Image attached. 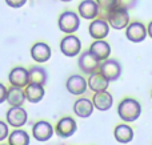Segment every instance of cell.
Returning a JSON list of instances; mask_svg holds the SVG:
<instances>
[{
  "mask_svg": "<svg viewBox=\"0 0 152 145\" xmlns=\"http://www.w3.org/2000/svg\"><path fill=\"white\" fill-rule=\"evenodd\" d=\"M118 113L123 121H135L139 119L140 113H142V107L134 99H126L123 100L118 107Z\"/></svg>",
  "mask_w": 152,
  "mask_h": 145,
  "instance_id": "6da1fadb",
  "label": "cell"
},
{
  "mask_svg": "<svg viewBox=\"0 0 152 145\" xmlns=\"http://www.w3.org/2000/svg\"><path fill=\"white\" fill-rule=\"evenodd\" d=\"M79 25H80V19L71 11L61 13V16L59 17V28L64 33H74L79 29Z\"/></svg>",
  "mask_w": 152,
  "mask_h": 145,
  "instance_id": "7a4b0ae2",
  "label": "cell"
},
{
  "mask_svg": "<svg viewBox=\"0 0 152 145\" xmlns=\"http://www.w3.org/2000/svg\"><path fill=\"white\" fill-rule=\"evenodd\" d=\"M79 68L84 72V73L92 75L96 72V69H100V60L91 53V51L83 52V55L79 57Z\"/></svg>",
  "mask_w": 152,
  "mask_h": 145,
  "instance_id": "3957f363",
  "label": "cell"
},
{
  "mask_svg": "<svg viewBox=\"0 0 152 145\" xmlns=\"http://www.w3.org/2000/svg\"><path fill=\"white\" fill-rule=\"evenodd\" d=\"M129 16L127 13V9H121V8H113L108 12V23L112 28L115 29H123L128 27Z\"/></svg>",
  "mask_w": 152,
  "mask_h": 145,
  "instance_id": "277c9868",
  "label": "cell"
},
{
  "mask_svg": "<svg viewBox=\"0 0 152 145\" xmlns=\"http://www.w3.org/2000/svg\"><path fill=\"white\" fill-rule=\"evenodd\" d=\"M100 72L110 81H115L121 75V65L119 64V61L113 60V59H107L100 64Z\"/></svg>",
  "mask_w": 152,
  "mask_h": 145,
  "instance_id": "5b68a950",
  "label": "cell"
},
{
  "mask_svg": "<svg viewBox=\"0 0 152 145\" xmlns=\"http://www.w3.org/2000/svg\"><path fill=\"white\" fill-rule=\"evenodd\" d=\"M81 49V43L76 36H66L60 43V51L63 55L74 57Z\"/></svg>",
  "mask_w": 152,
  "mask_h": 145,
  "instance_id": "8992f818",
  "label": "cell"
},
{
  "mask_svg": "<svg viewBox=\"0 0 152 145\" xmlns=\"http://www.w3.org/2000/svg\"><path fill=\"white\" fill-rule=\"evenodd\" d=\"M27 112L24 111L21 107H11L7 112V121L10 125L15 128H20L23 127L27 123Z\"/></svg>",
  "mask_w": 152,
  "mask_h": 145,
  "instance_id": "52a82bcc",
  "label": "cell"
},
{
  "mask_svg": "<svg viewBox=\"0 0 152 145\" xmlns=\"http://www.w3.org/2000/svg\"><path fill=\"white\" fill-rule=\"evenodd\" d=\"M53 135V128L50 123L47 121H37L32 127V136L36 138L37 141H48Z\"/></svg>",
  "mask_w": 152,
  "mask_h": 145,
  "instance_id": "ba28073f",
  "label": "cell"
},
{
  "mask_svg": "<svg viewBox=\"0 0 152 145\" xmlns=\"http://www.w3.org/2000/svg\"><path fill=\"white\" fill-rule=\"evenodd\" d=\"M8 80H10V83H11V85H12V87H18V88L27 87V85L29 84L28 71H27L26 68H21V67L13 68L12 71L10 72Z\"/></svg>",
  "mask_w": 152,
  "mask_h": 145,
  "instance_id": "9c48e42d",
  "label": "cell"
},
{
  "mask_svg": "<svg viewBox=\"0 0 152 145\" xmlns=\"http://www.w3.org/2000/svg\"><path fill=\"white\" fill-rule=\"evenodd\" d=\"M77 125L72 117H63L56 125V132L61 138H68L76 132Z\"/></svg>",
  "mask_w": 152,
  "mask_h": 145,
  "instance_id": "30bf717a",
  "label": "cell"
},
{
  "mask_svg": "<svg viewBox=\"0 0 152 145\" xmlns=\"http://www.w3.org/2000/svg\"><path fill=\"white\" fill-rule=\"evenodd\" d=\"M147 29L143 25L142 23H132L127 27V31H126V36L129 41H134V43H140L145 39L147 36Z\"/></svg>",
  "mask_w": 152,
  "mask_h": 145,
  "instance_id": "8fae6325",
  "label": "cell"
},
{
  "mask_svg": "<svg viewBox=\"0 0 152 145\" xmlns=\"http://www.w3.org/2000/svg\"><path fill=\"white\" fill-rule=\"evenodd\" d=\"M66 87L68 89V92L72 93V95H83L87 91V81L80 75H74L67 80Z\"/></svg>",
  "mask_w": 152,
  "mask_h": 145,
  "instance_id": "7c38bea8",
  "label": "cell"
},
{
  "mask_svg": "<svg viewBox=\"0 0 152 145\" xmlns=\"http://www.w3.org/2000/svg\"><path fill=\"white\" fill-rule=\"evenodd\" d=\"M92 103H94L95 108L97 111H102V112H105L112 107V95L107 91H103V92H96L94 95V99H92Z\"/></svg>",
  "mask_w": 152,
  "mask_h": 145,
  "instance_id": "4fadbf2b",
  "label": "cell"
},
{
  "mask_svg": "<svg viewBox=\"0 0 152 145\" xmlns=\"http://www.w3.org/2000/svg\"><path fill=\"white\" fill-rule=\"evenodd\" d=\"M110 32V25L105 20L97 19L89 24V35L96 40H103Z\"/></svg>",
  "mask_w": 152,
  "mask_h": 145,
  "instance_id": "5bb4252c",
  "label": "cell"
},
{
  "mask_svg": "<svg viewBox=\"0 0 152 145\" xmlns=\"http://www.w3.org/2000/svg\"><path fill=\"white\" fill-rule=\"evenodd\" d=\"M108 84H110V80L102 73V72H95L89 76L88 79V87L89 89H92V92H103V91H107Z\"/></svg>",
  "mask_w": 152,
  "mask_h": 145,
  "instance_id": "9a60e30c",
  "label": "cell"
},
{
  "mask_svg": "<svg viewBox=\"0 0 152 145\" xmlns=\"http://www.w3.org/2000/svg\"><path fill=\"white\" fill-rule=\"evenodd\" d=\"M31 56L37 63H45L51 57V48L45 43H36L31 48Z\"/></svg>",
  "mask_w": 152,
  "mask_h": 145,
  "instance_id": "2e32d148",
  "label": "cell"
},
{
  "mask_svg": "<svg viewBox=\"0 0 152 145\" xmlns=\"http://www.w3.org/2000/svg\"><path fill=\"white\" fill-rule=\"evenodd\" d=\"M94 107L95 105H94V103H92V100H88V99H79L74 104V112L77 117L87 119V117H89L92 115Z\"/></svg>",
  "mask_w": 152,
  "mask_h": 145,
  "instance_id": "e0dca14e",
  "label": "cell"
},
{
  "mask_svg": "<svg viewBox=\"0 0 152 145\" xmlns=\"http://www.w3.org/2000/svg\"><path fill=\"white\" fill-rule=\"evenodd\" d=\"M79 13L84 19H88V20L95 19L99 15V4H97V1H94V0H84L79 5Z\"/></svg>",
  "mask_w": 152,
  "mask_h": 145,
  "instance_id": "ac0fdd59",
  "label": "cell"
},
{
  "mask_svg": "<svg viewBox=\"0 0 152 145\" xmlns=\"http://www.w3.org/2000/svg\"><path fill=\"white\" fill-rule=\"evenodd\" d=\"M89 51H91V53H94L100 61H104V60H107L108 56H110L111 47L104 40H96L95 43H92Z\"/></svg>",
  "mask_w": 152,
  "mask_h": 145,
  "instance_id": "d6986e66",
  "label": "cell"
},
{
  "mask_svg": "<svg viewBox=\"0 0 152 145\" xmlns=\"http://www.w3.org/2000/svg\"><path fill=\"white\" fill-rule=\"evenodd\" d=\"M26 97L29 103H39L43 97H44V88L40 84H31L29 83L26 88Z\"/></svg>",
  "mask_w": 152,
  "mask_h": 145,
  "instance_id": "ffe728a7",
  "label": "cell"
},
{
  "mask_svg": "<svg viewBox=\"0 0 152 145\" xmlns=\"http://www.w3.org/2000/svg\"><path fill=\"white\" fill-rule=\"evenodd\" d=\"M26 100H27L26 92H23L21 88L12 87V88L8 89L7 101H8V104H10L11 107H21Z\"/></svg>",
  "mask_w": 152,
  "mask_h": 145,
  "instance_id": "44dd1931",
  "label": "cell"
},
{
  "mask_svg": "<svg viewBox=\"0 0 152 145\" xmlns=\"http://www.w3.org/2000/svg\"><path fill=\"white\" fill-rule=\"evenodd\" d=\"M113 135H115V138L119 141V143L127 144V143H129V141L134 138V130H132V128L128 127V125L120 124V125H118V127L115 128Z\"/></svg>",
  "mask_w": 152,
  "mask_h": 145,
  "instance_id": "7402d4cb",
  "label": "cell"
},
{
  "mask_svg": "<svg viewBox=\"0 0 152 145\" xmlns=\"http://www.w3.org/2000/svg\"><path fill=\"white\" fill-rule=\"evenodd\" d=\"M28 80L31 84L44 85L47 83V71L40 67H32L28 71Z\"/></svg>",
  "mask_w": 152,
  "mask_h": 145,
  "instance_id": "603a6c76",
  "label": "cell"
},
{
  "mask_svg": "<svg viewBox=\"0 0 152 145\" xmlns=\"http://www.w3.org/2000/svg\"><path fill=\"white\" fill-rule=\"evenodd\" d=\"M8 143L10 145H29V135L26 130L16 129L10 133Z\"/></svg>",
  "mask_w": 152,
  "mask_h": 145,
  "instance_id": "cb8c5ba5",
  "label": "cell"
},
{
  "mask_svg": "<svg viewBox=\"0 0 152 145\" xmlns=\"http://www.w3.org/2000/svg\"><path fill=\"white\" fill-rule=\"evenodd\" d=\"M137 0H115V8H121V9H127L135 7Z\"/></svg>",
  "mask_w": 152,
  "mask_h": 145,
  "instance_id": "d4e9b609",
  "label": "cell"
},
{
  "mask_svg": "<svg viewBox=\"0 0 152 145\" xmlns=\"http://www.w3.org/2000/svg\"><path fill=\"white\" fill-rule=\"evenodd\" d=\"M96 1L99 4V7H102L107 12H110L111 9L115 8V0H96Z\"/></svg>",
  "mask_w": 152,
  "mask_h": 145,
  "instance_id": "484cf974",
  "label": "cell"
},
{
  "mask_svg": "<svg viewBox=\"0 0 152 145\" xmlns=\"http://www.w3.org/2000/svg\"><path fill=\"white\" fill-rule=\"evenodd\" d=\"M8 137V125L5 123L0 121V141L5 140Z\"/></svg>",
  "mask_w": 152,
  "mask_h": 145,
  "instance_id": "4316f807",
  "label": "cell"
},
{
  "mask_svg": "<svg viewBox=\"0 0 152 145\" xmlns=\"http://www.w3.org/2000/svg\"><path fill=\"white\" fill-rule=\"evenodd\" d=\"M26 1H27V0H5V3H7L10 7H12V8L23 7V5L26 4Z\"/></svg>",
  "mask_w": 152,
  "mask_h": 145,
  "instance_id": "83f0119b",
  "label": "cell"
},
{
  "mask_svg": "<svg viewBox=\"0 0 152 145\" xmlns=\"http://www.w3.org/2000/svg\"><path fill=\"white\" fill-rule=\"evenodd\" d=\"M7 95H8V89L3 84H0V104L7 101Z\"/></svg>",
  "mask_w": 152,
  "mask_h": 145,
  "instance_id": "f1b7e54d",
  "label": "cell"
},
{
  "mask_svg": "<svg viewBox=\"0 0 152 145\" xmlns=\"http://www.w3.org/2000/svg\"><path fill=\"white\" fill-rule=\"evenodd\" d=\"M147 31H148V35H150V37H152V21L150 23V25H148V29H147Z\"/></svg>",
  "mask_w": 152,
  "mask_h": 145,
  "instance_id": "f546056e",
  "label": "cell"
},
{
  "mask_svg": "<svg viewBox=\"0 0 152 145\" xmlns=\"http://www.w3.org/2000/svg\"><path fill=\"white\" fill-rule=\"evenodd\" d=\"M61 1H64V3H68V1H71V0H61Z\"/></svg>",
  "mask_w": 152,
  "mask_h": 145,
  "instance_id": "4dcf8cb0",
  "label": "cell"
},
{
  "mask_svg": "<svg viewBox=\"0 0 152 145\" xmlns=\"http://www.w3.org/2000/svg\"><path fill=\"white\" fill-rule=\"evenodd\" d=\"M8 145H10V144H8Z\"/></svg>",
  "mask_w": 152,
  "mask_h": 145,
  "instance_id": "1f68e13d",
  "label": "cell"
}]
</instances>
